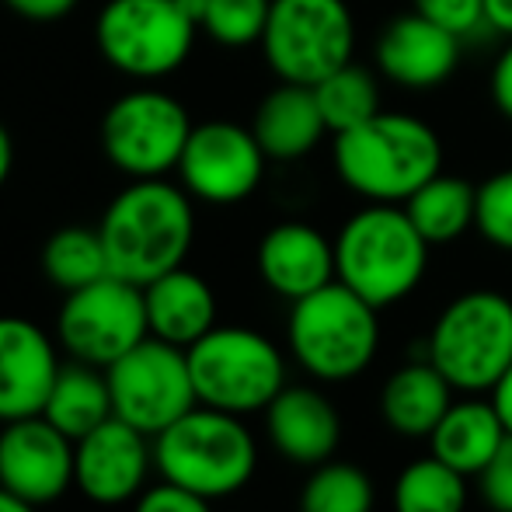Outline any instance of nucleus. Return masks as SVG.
<instances>
[{
    "label": "nucleus",
    "mask_w": 512,
    "mask_h": 512,
    "mask_svg": "<svg viewBox=\"0 0 512 512\" xmlns=\"http://www.w3.org/2000/svg\"><path fill=\"white\" fill-rule=\"evenodd\" d=\"M196 199L182 182L133 178L105 206L98 234L105 241L108 269L126 283L147 286L164 272L182 269L196 241Z\"/></svg>",
    "instance_id": "1"
},
{
    "label": "nucleus",
    "mask_w": 512,
    "mask_h": 512,
    "mask_svg": "<svg viewBox=\"0 0 512 512\" xmlns=\"http://www.w3.org/2000/svg\"><path fill=\"white\" fill-rule=\"evenodd\" d=\"M331 161L345 189L366 203L405 206L443 171V140L418 115L380 108L370 122L335 136Z\"/></svg>",
    "instance_id": "2"
},
{
    "label": "nucleus",
    "mask_w": 512,
    "mask_h": 512,
    "mask_svg": "<svg viewBox=\"0 0 512 512\" xmlns=\"http://www.w3.org/2000/svg\"><path fill=\"white\" fill-rule=\"evenodd\" d=\"M429 248L405 206L370 203L352 213L335 237V279L377 310L401 304L429 269Z\"/></svg>",
    "instance_id": "3"
},
{
    "label": "nucleus",
    "mask_w": 512,
    "mask_h": 512,
    "mask_svg": "<svg viewBox=\"0 0 512 512\" xmlns=\"http://www.w3.org/2000/svg\"><path fill=\"white\" fill-rule=\"evenodd\" d=\"M154 471L171 485L220 502L255 478L258 443L241 415L196 405L154 436Z\"/></svg>",
    "instance_id": "4"
},
{
    "label": "nucleus",
    "mask_w": 512,
    "mask_h": 512,
    "mask_svg": "<svg viewBox=\"0 0 512 512\" xmlns=\"http://www.w3.org/2000/svg\"><path fill=\"white\" fill-rule=\"evenodd\" d=\"M286 342L300 366L324 384L356 380L380 349V310L345 283H328L290 304Z\"/></svg>",
    "instance_id": "5"
},
{
    "label": "nucleus",
    "mask_w": 512,
    "mask_h": 512,
    "mask_svg": "<svg viewBox=\"0 0 512 512\" xmlns=\"http://www.w3.org/2000/svg\"><path fill=\"white\" fill-rule=\"evenodd\" d=\"M429 363L460 394H492L512 366V300L499 290H467L439 310L429 331Z\"/></svg>",
    "instance_id": "6"
},
{
    "label": "nucleus",
    "mask_w": 512,
    "mask_h": 512,
    "mask_svg": "<svg viewBox=\"0 0 512 512\" xmlns=\"http://www.w3.org/2000/svg\"><path fill=\"white\" fill-rule=\"evenodd\" d=\"M189 352L199 405L255 415L286 387V356L269 335L241 324H216Z\"/></svg>",
    "instance_id": "7"
},
{
    "label": "nucleus",
    "mask_w": 512,
    "mask_h": 512,
    "mask_svg": "<svg viewBox=\"0 0 512 512\" xmlns=\"http://www.w3.org/2000/svg\"><path fill=\"white\" fill-rule=\"evenodd\" d=\"M196 35L178 0H108L95 21L102 60L133 81H161L185 67Z\"/></svg>",
    "instance_id": "8"
},
{
    "label": "nucleus",
    "mask_w": 512,
    "mask_h": 512,
    "mask_svg": "<svg viewBox=\"0 0 512 512\" xmlns=\"http://www.w3.org/2000/svg\"><path fill=\"white\" fill-rule=\"evenodd\" d=\"M258 46L279 81L314 88L331 70L352 63L356 18L345 0H272Z\"/></svg>",
    "instance_id": "9"
},
{
    "label": "nucleus",
    "mask_w": 512,
    "mask_h": 512,
    "mask_svg": "<svg viewBox=\"0 0 512 512\" xmlns=\"http://www.w3.org/2000/svg\"><path fill=\"white\" fill-rule=\"evenodd\" d=\"M192 129L196 122L175 95L157 88H133L105 108L98 136L105 161L133 182V178H168L171 171H178Z\"/></svg>",
    "instance_id": "10"
},
{
    "label": "nucleus",
    "mask_w": 512,
    "mask_h": 512,
    "mask_svg": "<svg viewBox=\"0 0 512 512\" xmlns=\"http://www.w3.org/2000/svg\"><path fill=\"white\" fill-rule=\"evenodd\" d=\"M150 338L143 286L105 276L91 286L67 293L56 314V342L77 363L108 370L126 352Z\"/></svg>",
    "instance_id": "11"
},
{
    "label": "nucleus",
    "mask_w": 512,
    "mask_h": 512,
    "mask_svg": "<svg viewBox=\"0 0 512 512\" xmlns=\"http://www.w3.org/2000/svg\"><path fill=\"white\" fill-rule=\"evenodd\" d=\"M105 377L115 418L136 425L150 439L199 405L189 352L154 335L108 366Z\"/></svg>",
    "instance_id": "12"
},
{
    "label": "nucleus",
    "mask_w": 512,
    "mask_h": 512,
    "mask_svg": "<svg viewBox=\"0 0 512 512\" xmlns=\"http://www.w3.org/2000/svg\"><path fill=\"white\" fill-rule=\"evenodd\" d=\"M265 164L269 157L251 126L213 119L192 129L175 175L196 203L237 206L255 196L265 178Z\"/></svg>",
    "instance_id": "13"
},
{
    "label": "nucleus",
    "mask_w": 512,
    "mask_h": 512,
    "mask_svg": "<svg viewBox=\"0 0 512 512\" xmlns=\"http://www.w3.org/2000/svg\"><path fill=\"white\" fill-rule=\"evenodd\" d=\"M154 439L122 418H105L74 443V488L95 506H126L147 488Z\"/></svg>",
    "instance_id": "14"
},
{
    "label": "nucleus",
    "mask_w": 512,
    "mask_h": 512,
    "mask_svg": "<svg viewBox=\"0 0 512 512\" xmlns=\"http://www.w3.org/2000/svg\"><path fill=\"white\" fill-rule=\"evenodd\" d=\"M0 488L32 506H53L74 488V439L46 415L0 425Z\"/></svg>",
    "instance_id": "15"
},
{
    "label": "nucleus",
    "mask_w": 512,
    "mask_h": 512,
    "mask_svg": "<svg viewBox=\"0 0 512 512\" xmlns=\"http://www.w3.org/2000/svg\"><path fill=\"white\" fill-rule=\"evenodd\" d=\"M60 366V342L28 317L0 314V425L42 415Z\"/></svg>",
    "instance_id": "16"
},
{
    "label": "nucleus",
    "mask_w": 512,
    "mask_h": 512,
    "mask_svg": "<svg viewBox=\"0 0 512 512\" xmlns=\"http://www.w3.org/2000/svg\"><path fill=\"white\" fill-rule=\"evenodd\" d=\"M460 35L422 18L418 11L387 21L377 39V67L405 91H432L457 70Z\"/></svg>",
    "instance_id": "17"
},
{
    "label": "nucleus",
    "mask_w": 512,
    "mask_h": 512,
    "mask_svg": "<svg viewBox=\"0 0 512 512\" xmlns=\"http://www.w3.org/2000/svg\"><path fill=\"white\" fill-rule=\"evenodd\" d=\"M265 432L279 457L297 467H317L338 453L342 415L317 387L286 384L265 408Z\"/></svg>",
    "instance_id": "18"
},
{
    "label": "nucleus",
    "mask_w": 512,
    "mask_h": 512,
    "mask_svg": "<svg viewBox=\"0 0 512 512\" xmlns=\"http://www.w3.org/2000/svg\"><path fill=\"white\" fill-rule=\"evenodd\" d=\"M255 265L262 283L283 300H304L335 283V241L300 220L276 223L258 241Z\"/></svg>",
    "instance_id": "19"
},
{
    "label": "nucleus",
    "mask_w": 512,
    "mask_h": 512,
    "mask_svg": "<svg viewBox=\"0 0 512 512\" xmlns=\"http://www.w3.org/2000/svg\"><path fill=\"white\" fill-rule=\"evenodd\" d=\"M150 335L178 349H192L216 328V293L199 272L171 269L143 286Z\"/></svg>",
    "instance_id": "20"
},
{
    "label": "nucleus",
    "mask_w": 512,
    "mask_h": 512,
    "mask_svg": "<svg viewBox=\"0 0 512 512\" xmlns=\"http://www.w3.org/2000/svg\"><path fill=\"white\" fill-rule=\"evenodd\" d=\"M251 133L262 143L269 161H300V157H307L328 133L314 88L279 81V88H272L258 102Z\"/></svg>",
    "instance_id": "21"
},
{
    "label": "nucleus",
    "mask_w": 512,
    "mask_h": 512,
    "mask_svg": "<svg viewBox=\"0 0 512 512\" xmlns=\"http://www.w3.org/2000/svg\"><path fill=\"white\" fill-rule=\"evenodd\" d=\"M509 429L499 418L492 398H464L453 401L446 415L429 436V453L460 471L464 478H478L485 464L495 457L502 443H506Z\"/></svg>",
    "instance_id": "22"
},
{
    "label": "nucleus",
    "mask_w": 512,
    "mask_h": 512,
    "mask_svg": "<svg viewBox=\"0 0 512 512\" xmlns=\"http://www.w3.org/2000/svg\"><path fill=\"white\" fill-rule=\"evenodd\" d=\"M453 384L429 363H408L380 387V415L391 432L405 439H429L446 408L453 405Z\"/></svg>",
    "instance_id": "23"
},
{
    "label": "nucleus",
    "mask_w": 512,
    "mask_h": 512,
    "mask_svg": "<svg viewBox=\"0 0 512 512\" xmlns=\"http://www.w3.org/2000/svg\"><path fill=\"white\" fill-rule=\"evenodd\" d=\"M42 415L77 443L81 436H88L91 429L112 418V391H108V377L105 370L98 366H88V363H70L60 366L56 373V384L49 391V401L42 408Z\"/></svg>",
    "instance_id": "24"
},
{
    "label": "nucleus",
    "mask_w": 512,
    "mask_h": 512,
    "mask_svg": "<svg viewBox=\"0 0 512 512\" xmlns=\"http://www.w3.org/2000/svg\"><path fill=\"white\" fill-rule=\"evenodd\" d=\"M405 213L429 244H450L478 223V185L439 171L408 199Z\"/></svg>",
    "instance_id": "25"
},
{
    "label": "nucleus",
    "mask_w": 512,
    "mask_h": 512,
    "mask_svg": "<svg viewBox=\"0 0 512 512\" xmlns=\"http://www.w3.org/2000/svg\"><path fill=\"white\" fill-rule=\"evenodd\" d=\"M42 276L63 293H74L98 279L112 276L105 241L98 227H60L42 244Z\"/></svg>",
    "instance_id": "26"
},
{
    "label": "nucleus",
    "mask_w": 512,
    "mask_h": 512,
    "mask_svg": "<svg viewBox=\"0 0 512 512\" xmlns=\"http://www.w3.org/2000/svg\"><path fill=\"white\" fill-rule=\"evenodd\" d=\"M314 98L331 136L349 133L380 112L377 77L359 63H345V67L331 70L328 77H321L314 84Z\"/></svg>",
    "instance_id": "27"
},
{
    "label": "nucleus",
    "mask_w": 512,
    "mask_h": 512,
    "mask_svg": "<svg viewBox=\"0 0 512 512\" xmlns=\"http://www.w3.org/2000/svg\"><path fill=\"white\" fill-rule=\"evenodd\" d=\"M394 512H464L467 478L439 457H418L398 474L391 492Z\"/></svg>",
    "instance_id": "28"
},
{
    "label": "nucleus",
    "mask_w": 512,
    "mask_h": 512,
    "mask_svg": "<svg viewBox=\"0 0 512 512\" xmlns=\"http://www.w3.org/2000/svg\"><path fill=\"white\" fill-rule=\"evenodd\" d=\"M377 488L373 478L359 464L349 460H324L310 467L304 488H300V512H373Z\"/></svg>",
    "instance_id": "29"
},
{
    "label": "nucleus",
    "mask_w": 512,
    "mask_h": 512,
    "mask_svg": "<svg viewBox=\"0 0 512 512\" xmlns=\"http://www.w3.org/2000/svg\"><path fill=\"white\" fill-rule=\"evenodd\" d=\"M272 0H206L199 32L227 49H244L262 42L269 25Z\"/></svg>",
    "instance_id": "30"
},
{
    "label": "nucleus",
    "mask_w": 512,
    "mask_h": 512,
    "mask_svg": "<svg viewBox=\"0 0 512 512\" xmlns=\"http://www.w3.org/2000/svg\"><path fill=\"white\" fill-rule=\"evenodd\" d=\"M474 230H481L492 248L512 251V168L495 171L492 178L478 185V223Z\"/></svg>",
    "instance_id": "31"
},
{
    "label": "nucleus",
    "mask_w": 512,
    "mask_h": 512,
    "mask_svg": "<svg viewBox=\"0 0 512 512\" xmlns=\"http://www.w3.org/2000/svg\"><path fill=\"white\" fill-rule=\"evenodd\" d=\"M411 4H415V11L422 14V18L436 21L446 32L460 35V39L474 35L478 28H488L485 0H411Z\"/></svg>",
    "instance_id": "32"
},
{
    "label": "nucleus",
    "mask_w": 512,
    "mask_h": 512,
    "mask_svg": "<svg viewBox=\"0 0 512 512\" xmlns=\"http://www.w3.org/2000/svg\"><path fill=\"white\" fill-rule=\"evenodd\" d=\"M481 499L492 512H512V436L495 450V457L478 474Z\"/></svg>",
    "instance_id": "33"
},
{
    "label": "nucleus",
    "mask_w": 512,
    "mask_h": 512,
    "mask_svg": "<svg viewBox=\"0 0 512 512\" xmlns=\"http://www.w3.org/2000/svg\"><path fill=\"white\" fill-rule=\"evenodd\" d=\"M133 512H213V502L161 478L157 485H147L136 495Z\"/></svg>",
    "instance_id": "34"
},
{
    "label": "nucleus",
    "mask_w": 512,
    "mask_h": 512,
    "mask_svg": "<svg viewBox=\"0 0 512 512\" xmlns=\"http://www.w3.org/2000/svg\"><path fill=\"white\" fill-rule=\"evenodd\" d=\"M81 0H4V7L11 14L25 21H60L67 18Z\"/></svg>",
    "instance_id": "35"
},
{
    "label": "nucleus",
    "mask_w": 512,
    "mask_h": 512,
    "mask_svg": "<svg viewBox=\"0 0 512 512\" xmlns=\"http://www.w3.org/2000/svg\"><path fill=\"white\" fill-rule=\"evenodd\" d=\"M492 102L499 108L502 119L512 122V39L492 67Z\"/></svg>",
    "instance_id": "36"
},
{
    "label": "nucleus",
    "mask_w": 512,
    "mask_h": 512,
    "mask_svg": "<svg viewBox=\"0 0 512 512\" xmlns=\"http://www.w3.org/2000/svg\"><path fill=\"white\" fill-rule=\"evenodd\" d=\"M485 25L512 39V0H485Z\"/></svg>",
    "instance_id": "37"
},
{
    "label": "nucleus",
    "mask_w": 512,
    "mask_h": 512,
    "mask_svg": "<svg viewBox=\"0 0 512 512\" xmlns=\"http://www.w3.org/2000/svg\"><path fill=\"white\" fill-rule=\"evenodd\" d=\"M492 405H495V411H499V418L506 422V429H509V436H512V366L506 373H502V380L499 384L492 387Z\"/></svg>",
    "instance_id": "38"
},
{
    "label": "nucleus",
    "mask_w": 512,
    "mask_h": 512,
    "mask_svg": "<svg viewBox=\"0 0 512 512\" xmlns=\"http://www.w3.org/2000/svg\"><path fill=\"white\" fill-rule=\"evenodd\" d=\"M11 168H14V143H11V133L0 126V185L7 182Z\"/></svg>",
    "instance_id": "39"
},
{
    "label": "nucleus",
    "mask_w": 512,
    "mask_h": 512,
    "mask_svg": "<svg viewBox=\"0 0 512 512\" xmlns=\"http://www.w3.org/2000/svg\"><path fill=\"white\" fill-rule=\"evenodd\" d=\"M0 512H39V506H32V502L18 499L14 492H7V488H0Z\"/></svg>",
    "instance_id": "40"
}]
</instances>
